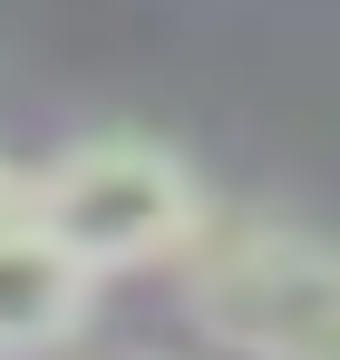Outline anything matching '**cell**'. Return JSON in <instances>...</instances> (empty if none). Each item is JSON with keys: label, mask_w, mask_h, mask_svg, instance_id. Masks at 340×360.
<instances>
[{"label": "cell", "mask_w": 340, "mask_h": 360, "mask_svg": "<svg viewBox=\"0 0 340 360\" xmlns=\"http://www.w3.org/2000/svg\"><path fill=\"white\" fill-rule=\"evenodd\" d=\"M175 302L233 360H340V234L263 205H214L175 263Z\"/></svg>", "instance_id": "obj_1"}, {"label": "cell", "mask_w": 340, "mask_h": 360, "mask_svg": "<svg viewBox=\"0 0 340 360\" xmlns=\"http://www.w3.org/2000/svg\"><path fill=\"white\" fill-rule=\"evenodd\" d=\"M39 224L78 243L107 283H126V273H175L214 224V195L185 146L146 127H88L39 166Z\"/></svg>", "instance_id": "obj_2"}, {"label": "cell", "mask_w": 340, "mask_h": 360, "mask_svg": "<svg viewBox=\"0 0 340 360\" xmlns=\"http://www.w3.org/2000/svg\"><path fill=\"white\" fill-rule=\"evenodd\" d=\"M98 292H107V273L78 243H58L49 224L10 234L0 243V360H58L88 331Z\"/></svg>", "instance_id": "obj_3"}, {"label": "cell", "mask_w": 340, "mask_h": 360, "mask_svg": "<svg viewBox=\"0 0 340 360\" xmlns=\"http://www.w3.org/2000/svg\"><path fill=\"white\" fill-rule=\"evenodd\" d=\"M39 224V166H20V156H0V243L30 234Z\"/></svg>", "instance_id": "obj_4"}, {"label": "cell", "mask_w": 340, "mask_h": 360, "mask_svg": "<svg viewBox=\"0 0 340 360\" xmlns=\"http://www.w3.org/2000/svg\"><path fill=\"white\" fill-rule=\"evenodd\" d=\"M136 360H166V351H136Z\"/></svg>", "instance_id": "obj_5"}]
</instances>
